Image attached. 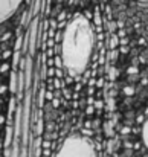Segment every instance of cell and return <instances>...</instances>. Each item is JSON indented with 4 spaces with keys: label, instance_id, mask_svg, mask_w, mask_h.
I'll return each instance as SVG.
<instances>
[{
    "label": "cell",
    "instance_id": "3957f363",
    "mask_svg": "<svg viewBox=\"0 0 148 157\" xmlns=\"http://www.w3.org/2000/svg\"><path fill=\"white\" fill-rule=\"evenodd\" d=\"M21 3L23 0H0V25L9 20L21 6Z\"/></svg>",
    "mask_w": 148,
    "mask_h": 157
},
{
    "label": "cell",
    "instance_id": "5b68a950",
    "mask_svg": "<svg viewBox=\"0 0 148 157\" xmlns=\"http://www.w3.org/2000/svg\"><path fill=\"white\" fill-rule=\"evenodd\" d=\"M141 2H148V0H141Z\"/></svg>",
    "mask_w": 148,
    "mask_h": 157
},
{
    "label": "cell",
    "instance_id": "277c9868",
    "mask_svg": "<svg viewBox=\"0 0 148 157\" xmlns=\"http://www.w3.org/2000/svg\"><path fill=\"white\" fill-rule=\"evenodd\" d=\"M142 139H144V144L148 147V121L144 124V128H142Z\"/></svg>",
    "mask_w": 148,
    "mask_h": 157
},
{
    "label": "cell",
    "instance_id": "7a4b0ae2",
    "mask_svg": "<svg viewBox=\"0 0 148 157\" xmlns=\"http://www.w3.org/2000/svg\"><path fill=\"white\" fill-rule=\"evenodd\" d=\"M55 157H98V153L89 137L84 134H72L61 144Z\"/></svg>",
    "mask_w": 148,
    "mask_h": 157
},
{
    "label": "cell",
    "instance_id": "6da1fadb",
    "mask_svg": "<svg viewBox=\"0 0 148 157\" xmlns=\"http://www.w3.org/2000/svg\"><path fill=\"white\" fill-rule=\"evenodd\" d=\"M95 40L93 28L86 17L78 15L69 21L61 41L63 66L72 73L84 70L93 55Z\"/></svg>",
    "mask_w": 148,
    "mask_h": 157
}]
</instances>
